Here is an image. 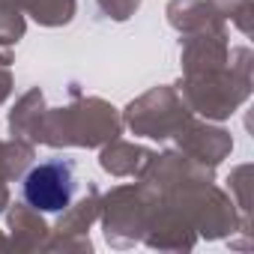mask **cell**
I'll list each match as a JSON object with an SVG mask.
<instances>
[{
	"label": "cell",
	"instance_id": "cell-1",
	"mask_svg": "<svg viewBox=\"0 0 254 254\" xmlns=\"http://www.w3.org/2000/svg\"><path fill=\"white\" fill-rule=\"evenodd\" d=\"M75 168L63 159H48L27 171L21 183L24 200L39 212H60L75 197Z\"/></svg>",
	"mask_w": 254,
	"mask_h": 254
}]
</instances>
